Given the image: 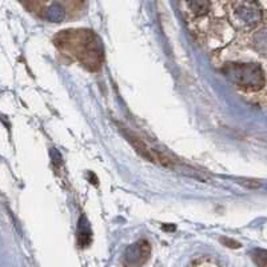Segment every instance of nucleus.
Returning a JSON list of instances; mask_svg holds the SVG:
<instances>
[{
  "mask_svg": "<svg viewBox=\"0 0 267 267\" xmlns=\"http://www.w3.org/2000/svg\"><path fill=\"white\" fill-rule=\"evenodd\" d=\"M58 48L90 71H98L103 63V50L96 35L90 30L60 31L54 39Z\"/></svg>",
  "mask_w": 267,
  "mask_h": 267,
  "instance_id": "nucleus-1",
  "label": "nucleus"
},
{
  "mask_svg": "<svg viewBox=\"0 0 267 267\" xmlns=\"http://www.w3.org/2000/svg\"><path fill=\"white\" fill-rule=\"evenodd\" d=\"M227 77L233 80L234 83L239 84L240 87H251V88H259L262 87L263 75L262 71L257 66L251 64H239V66H229L225 69Z\"/></svg>",
  "mask_w": 267,
  "mask_h": 267,
  "instance_id": "nucleus-2",
  "label": "nucleus"
},
{
  "mask_svg": "<svg viewBox=\"0 0 267 267\" xmlns=\"http://www.w3.org/2000/svg\"><path fill=\"white\" fill-rule=\"evenodd\" d=\"M151 254V246L147 240H139L136 245L130 247L127 254L125 255V264L127 267H139L142 266Z\"/></svg>",
  "mask_w": 267,
  "mask_h": 267,
  "instance_id": "nucleus-3",
  "label": "nucleus"
},
{
  "mask_svg": "<svg viewBox=\"0 0 267 267\" xmlns=\"http://www.w3.org/2000/svg\"><path fill=\"white\" fill-rule=\"evenodd\" d=\"M253 259L258 267H267V251L257 250L253 254Z\"/></svg>",
  "mask_w": 267,
  "mask_h": 267,
  "instance_id": "nucleus-4",
  "label": "nucleus"
},
{
  "mask_svg": "<svg viewBox=\"0 0 267 267\" xmlns=\"http://www.w3.org/2000/svg\"><path fill=\"white\" fill-rule=\"evenodd\" d=\"M192 10H195V12H198V14H203L206 11V8H208L210 4L208 3H203V2H192V3H188Z\"/></svg>",
  "mask_w": 267,
  "mask_h": 267,
  "instance_id": "nucleus-5",
  "label": "nucleus"
},
{
  "mask_svg": "<svg viewBox=\"0 0 267 267\" xmlns=\"http://www.w3.org/2000/svg\"><path fill=\"white\" fill-rule=\"evenodd\" d=\"M221 243L222 245H225L226 247H230V249H239L240 247V243L239 242H236V240L234 239H230V238H221Z\"/></svg>",
  "mask_w": 267,
  "mask_h": 267,
  "instance_id": "nucleus-6",
  "label": "nucleus"
},
{
  "mask_svg": "<svg viewBox=\"0 0 267 267\" xmlns=\"http://www.w3.org/2000/svg\"><path fill=\"white\" fill-rule=\"evenodd\" d=\"M238 183L243 184V186H247V187H259V183L257 181H251V179H238Z\"/></svg>",
  "mask_w": 267,
  "mask_h": 267,
  "instance_id": "nucleus-7",
  "label": "nucleus"
}]
</instances>
